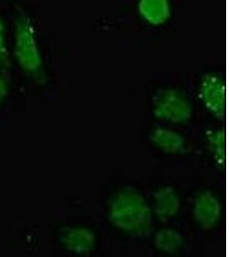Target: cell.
Segmentation results:
<instances>
[{
    "label": "cell",
    "mask_w": 229,
    "mask_h": 257,
    "mask_svg": "<svg viewBox=\"0 0 229 257\" xmlns=\"http://www.w3.org/2000/svg\"><path fill=\"white\" fill-rule=\"evenodd\" d=\"M150 140L163 152L173 155L185 153V138L171 128L158 127L153 130L150 134Z\"/></svg>",
    "instance_id": "cell-8"
},
{
    "label": "cell",
    "mask_w": 229,
    "mask_h": 257,
    "mask_svg": "<svg viewBox=\"0 0 229 257\" xmlns=\"http://www.w3.org/2000/svg\"><path fill=\"white\" fill-rule=\"evenodd\" d=\"M205 144L207 149L220 165H224L226 158V134L223 130L218 128H209L205 133Z\"/></svg>",
    "instance_id": "cell-10"
},
{
    "label": "cell",
    "mask_w": 229,
    "mask_h": 257,
    "mask_svg": "<svg viewBox=\"0 0 229 257\" xmlns=\"http://www.w3.org/2000/svg\"><path fill=\"white\" fill-rule=\"evenodd\" d=\"M61 241L68 251L79 255H87L95 246L94 232L82 226H71L64 229Z\"/></svg>",
    "instance_id": "cell-6"
},
{
    "label": "cell",
    "mask_w": 229,
    "mask_h": 257,
    "mask_svg": "<svg viewBox=\"0 0 229 257\" xmlns=\"http://www.w3.org/2000/svg\"><path fill=\"white\" fill-rule=\"evenodd\" d=\"M138 10L144 20L155 25L165 23L171 14L168 0H139Z\"/></svg>",
    "instance_id": "cell-9"
},
{
    "label": "cell",
    "mask_w": 229,
    "mask_h": 257,
    "mask_svg": "<svg viewBox=\"0 0 229 257\" xmlns=\"http://www.w3.org/2000/svg\"><path fill=\"white\" fill-rule=\"evenodd\" d=\"M192 213L198 225L209 230L217 225L221 216V204L219 199L209 190L195 196Z\"/></svg>",
    "instance_id": "cell-5"
},
{
    "label": "cell",
    "mask_w": 229,
    "mask_h": 257,
    "mask_svg": "<svg viewBox=\"0 0 229 257\" xmlns=\"http://www.w3.org/2000/svg\"><path fill=\"white\" fill-rule=\"evenodd\" d=\"M153 210L156 216L163 222H168L176 216L180 208L179 196L173 188H159L153 194Z\"/></svg>",
    "instance_id": "cell-7"
},
{
    "label": "cell",
    "mask_w": 229,
    "mask_h": 257,
    "mask_svg": "<svg viewBox=\"0 0 229 257\" xmlns=\"http://www.w3.org/2000/svg\"><path fill=\"white\" fill-rule=\"evenodd\" d=\"M108 219L132 237H147L152 230V214L147 202L138 191L130 188L118 191L110 199Z\"/></svg>",
    "instance_id": "cell-1"
},
{
    "label": "cell",
    "mask_w": 229,
    "mask_h": 257,
    "mask_svg": "<svg viewBox=\"0 0 229 257\" xmlns=\"http://www.w3.org/2000/svg\"><path fill=\"white\" fill-rule=\"evenodd\" d=\"M152 113L168 123L185 124L192 116V106L184 94L174 88H161L153 95Z\"/></svg>",
    "instance_id": "cell-2"
},
{
    "label": "cell",
    "mask_w": 229,
    "mask_h": 257,
    "mask_svg": "<svg viewBox=\"0 0 229 257\" xmlns=\"http://www.w3.org/2000/svg\"><path fill=\"white\" fill-rule=\"evenodd\" d=\"M14 39V50L19 64L30 72L37 71L41 67V55L32 24L27 16L17 18Z\"/></svg>",
    "instance_id": "cell-3"
},
{
    "label": "cell",
    "mask_w": 229,
    "mask_h": 257,
    "mask_svg": "<svg viewBox=\"0 0 229 257\" xmlns=\"http://www.w3.org/2000/svg\"><path fill=\"white\" fill-rule=\"evenodd\" d=\"M154 243L160 250L168 254H174L182 248L184 240L178 231L171 229H162L155 235Z\"/></svg>",
    "instance_id": "cell-11"
},
{
    "label": "cell",
    "mask_w": 229,
    "mask_h": 257,
    "mask_svg": "<svg viewBox=\"0 0 229 257\" xmlns=\"http://www.w3.org/2000/svg\"><path fill=\"white\" fill-rule=\"evenodd\" d=\"M8 60V52L6 47L5 28L0 20V64H6Z\"/></svg>",
    "instance_id": "cell-12"
},
{
    "label": "cell",
    "mask_w": 229,
    "mask_h": 257,
    "mask_svg": "<svg viewBox=\"0 0 229 257\" xmlns=\"http://www.w3.org/2000/svg\"><path fill=\"white\" fill-rule=\"evenodd\" d=\"M198 97L206 110L222 119L226 115V82L223 76L218 73L204 74L198 84Z\"/></svg>",
    "instance_id": "cell-4"
}]
</instances>
